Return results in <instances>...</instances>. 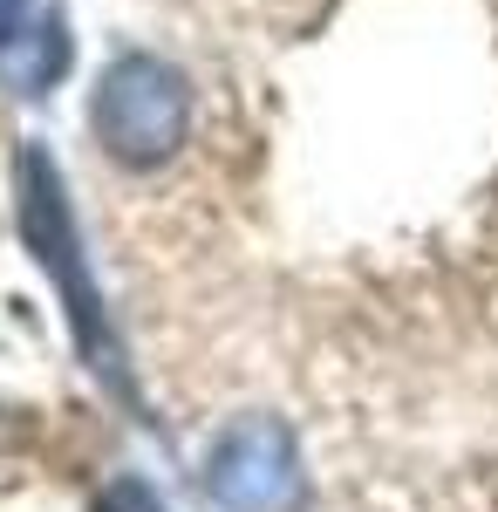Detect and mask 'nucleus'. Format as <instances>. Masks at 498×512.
I'll list each match as a JSON object with an SVG mask.
<instances>
[{"label": "nucleus", "instance_id": "obj_6", "mask_svg": "<svg viewBox=\"0 0 498 512\" xmlns=\"http://www.w3.org/2000/svg\"><path fill=\"white\" fill-rule=\"evenodd\" d=\"M28 28V0H0V48Z\"/></svg>", "mask_w": 498, "mask_h": 512}, {"label": "nucleus", "instance_id": "obj_5", "mask_svg": "<svg viewBox=\"0 0 498 512\" xmlns=\"http://www.w3.org/2000/svg\"><path fill=\"white\" fill-rule=\"evenodd\" d=\"M103 512H164V506H157V492L144 478H116L110 492H103Z\"/></svg>", "mask_w": 498, "mask_h": 512}, {"label": "nucleus", "instance_id": "obj_1", "mask_svg": "<svg viewBox=\"0 0 498 512\" xmlns=\"http://www.w3.org/2000/svg\"><path fill=\"white\" fill-rule=\"evenodd\" d=\"M14 198H21V233H28V246H35V260L55 274L62 301H69V328H76L89 369H96V376H103L123 403H137L130 369H123V349H116V328H110V315H103V294H96L89 260H82L76 212H69V198H62V171H55V158H48L41 144H28V151H21Z\"/></svg>", "mask_w": 498, "mask_h": 512}, {"label": "nucleus", "instance_id": "obj_4", "mask_svg": "<svg viewBox=\"0 0 498 512\" xmlns=\"http://www.w3.org/2000/svg\"><path fill=\"white\" fill-rule=\"evenodd\" d=\"M0 55H7V69H14V89H21V96H41L48 82L69 69V21H62V14H41L35 28H21Z\"/></svg>", "mask_w": 498, "mask_h": 512}, {"label": "nucleus", "instance_id": "obj_2", "mask_svg": "<svg viewBox=\"0 0 498 512\" xmlns=\"http://www.w3.org/2000/svg\"><path fill=\"white\" fill-rule=\"evenodd\" d=\"M89 123L116 164H164L192 130V82L157 55H116L96 82Z\"/></svg>", "mask_w": 498, "mask_h": 512}, {"label": "nucleus", "instance_id": "obj_3", "mask_svg": "<svg viewBox=\"0 0 498 512\" xmlns=\"http://www.w3.org/2000/svg\"><path fill=\"white\" fill-rule=\"evenodd\" d=\"M205 499L219 512H301L307 506V472L294 431L280 417H239L219 431L205 458Z\"/></svg>", "mask_w": 498, "mask_h": 512}]
</instances>
